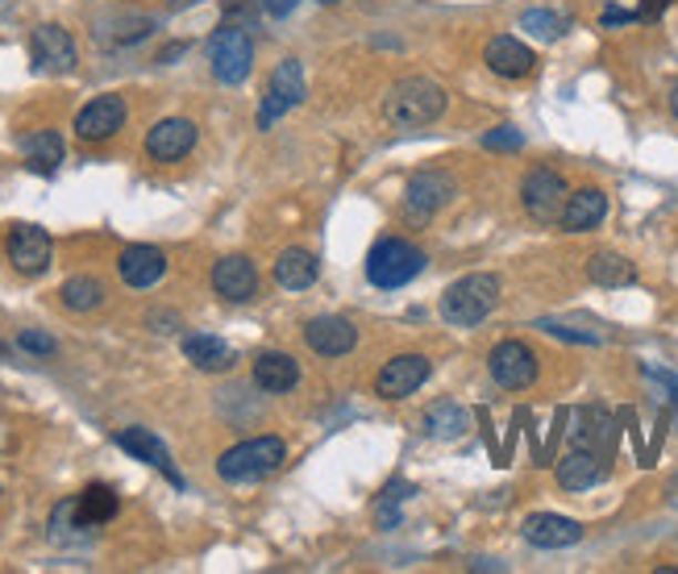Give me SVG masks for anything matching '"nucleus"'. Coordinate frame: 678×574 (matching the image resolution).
<instances>
[{"mask_svg":"<svg viewBox=\"0 0 678 574\" xmlns=\"http://www.w3.org/2000/svg\"><path fill=\"white\" fill-rule=\"evenodd\" d=\"M445 113V87L433 84L429 75H408L396 80L383 96V117L396 129H424Z\"/></svg>","mask_w":678,"mask_h":574,"instance_id":"nucleus-1","label":"nucleus"},{"mask_svg":"<svg viewBox=\"0 0 678 574\" xmlns=\"http://www.w3.org/2000/svg\"><path fill=\"white\" fill-rule=\"evenodd\" d=\"M495 309H500V275H487V271L454 279L441 292V321L454 330H471L479 321H487Z\"/></svg>","mask_w":678,"mask_h":574,"instance_id":"nucleus-2","label":"nucleus"},{"mask_svg":"<svg viewBox=\"0 0 678 574\" xmlns=\"http://www.w3.org/2000/svg\"><path fill=\"white\" fill-rule=\"evenodd\" d=\"M288 458V441L284 437H250V441H238L234 450H225L217 458V474L225 483H258L275 470L284 467Z\"/></svg>","mask_w":678,"mask_h":574,"instance_id":"nucleus-3","label":"nucleus"},{"mask_svg":"<svg viewBox=\"0 0 678 574\" xmlns=\"http://www.w3.org/2000/svg\"><path fill=\"white\" fill-rule=\"evenodd\" d=\"M208 67H213L217 84L238 87L255 67V38H250V30L229 18L220 21L213 38H208Z\"/></svg>","mask_w":678,"mask_h":574,"instance_id":"nucleus-4","label":"nucleus"},{"mask_svg":"<svg viewBox=\"0 0 678 574\" xmlns=\"http://www.w3.org/2000/svg\"><path fill=\"white\" fill-rule=\"evenodd\" d=\"M424 262H429L424 250H417L404 238H379L371 246V254H367V279L379 292H396V288H404V283L421 275Z\"/></svg>","mask_w":678,"mask_h":574,"instance_id":"nucleus-5","label":"nucleus"},{"mask_svg":"<svg viewBox=\"0 0 678 574\" xmlns=\"http://www.w3.org/2000/svg\"><path fill=\"white\" fill-rule=\"evenodd\" d=\"M459 196V184H454V175L445 171H421L408 179L404 188V205H400V212H404L408 226H429L433 217H438L450 200Z\"/></svg>","mask_w":678,"mask_h":574,"instance_id":"nucleus-6","label":"nucleus"},{"mask_svg":"<svg viewBox=\"0 0 678 574\" xmlns=\"http://www.w3.org/2000/svg\"><path fill=\"white\" fill-rule=\"evenodd\" d=\"M308 84H305V67L300 59H284L279 67L271 71L267 80V92H263V105H258V129H271L279 117H288L296 105H305Z\"/></svg>","mask_w":678,"mask_h":574,"instance_id":"nucleus-7","label":"nucleus"},{"mask_svg":"<svg viewBox=\"0 0 678 574\" xmlns=\"http://www.w3.org/2000/svg\"><path fill=\"white\" fill-rule=\"evenodd\" d=\"M566 179L554 167H533L521 184V205L537 226H558L562 209H566Z\"/></svg>","mask_w":678,"mask_h":574,"instance_id":"nucleus-8","label":"nucleus"},{"mask_svg":"<svg viewBox=\"0 0 678 574\" xmlns=\"http://www.w3.org/2000/svg\"><path fill=\"white\" fill-rule=\"evenodd\" d=\"M433 375V363L424 354H396L391 363L379 366L374 375V396L379 400H408L412 392H421Z\"/></svg>","mask_w":678,"mask_h":574,"instance_id":"nucleus-9","label":"nucleus"},{"mask_svg":"<svg viewBox=\"0 0 678 574\" xmlns=\"http://www.w3.org/2000/svg\"><path fill=\"white\" fill-rule=\"evenodd\" d=\"M487 371H492V379L500 383V387L525 392V387H533V379H537V354H533V346H525L521 337H508V342H500V346L487 354Z\"/></svg>","mask_w":678,"mask_h":574,"instance_id":"nucleus-10","label":"nucleus"},{"mask_svg":"<svg viewBox=\"0 0 678 574\" xmlns=\"http://www.w3.org/2000/svg\"><path fill=\"white\" fill-rule=\"evenodd\" d=\"M30 63L42 75H68L75 71L80 54H75V38L63 25H38L30 34Z\"/></svg>","mask_w":678,"mask_h":574,"instance_id":"nucleus-11","label":"nucleus"},{"mask_svg":"<svg viewBox=\"0 0 678 574\" xmlns=\"http://www.w3.org/2000/svg\"><path fill=\"white\" fill-rule=\"evenodd\" d=\"M130 117V105H125V96L117 92H109V96H96V101H88L80 113H75V138L88 142V146H96V142H109L117 134L121 125Z\"/></svg>","mask_w":678,"mask_h":574,"instance_id":"nucleus-12","label":"nucleus"},{"mask_svg":"<svg viewBox=\"0 0 678 574\" xmlns=\"http://www.w3.org/2000/svg\"><path fill=\"white\" fill-rule=\"evenodd\" d=\"M4 254L21 275H42L51 267V233L38 226H13L4 238Z\"/></svg>","mask_w":678,"mask_h":574,"instance_id":"nucleus-13","label":"nucleus"},{"mask_svg":"<svg viewBox=\"0 0 678 574\" xmlns=\"http://www.w3.org/2000/svg\"><path fill=\"white\" fill-rule=\"evenodd\" d=\"M213 292L229 304H250L258 296V267L246 254H225L213 267Z\"/></svg>","mask_w":678,"mask_h":574,"instance_id":"nucleus-14","label":"nucleus"},{"mask_svg":"<svg viewBox=\"0 0 678 574\" xmlns=\"http://www.w3.org/2000/svg\"><path fill=\"white\" fill-rule=\"evenodd\" d=\"M196 122H187V117H167V122H158L146 134V155L154 163H179L196 150Z\"/></svg>","mask_w":678,"mask_h":574,"instance_id":"nucleus-15","label":"nucleus"},{"mask_svg":"<svg viewBox=\"0 0 678 574\" xmlns=\"http://www.w3.org/2000/svg\"><path fill=\"white\" fill-rule=\"evenodd\" d=\"M521 538L537 550H571L583 541V524L571 521V516H558V512H533L521 524Z\"/></svg>","mask_w":678,"mask_h":574,"instance_id":"nucleus-16","label":"nucleus"},{"mask_svg":"<svg viewBox=\"0 0 678 574\" xmlns=\"http://www.w3.org/2000/svg\"><path fill=\"white\" fill-rule=\"evenodd\" d=\"M305 342L321 358H346L358 346V330L346 316H312L305 325Z\"/></svg>","mask_w":678,"mask_h":574,"instance_id":"nucleus-17","label":"nucleus"},{"mask_svg":"<svg viewBox=\"0 0 678 574\" xmlns=\"http://www.w3.org/2000/svg\"><path fill=\"white\" fill-rule=\"evenodd\" d=\"M117 275L121 283H130V288H137V292H146V288H154L158 279L167 275V254L158 250V246H125L117 259Z\"/></svg>","mask_w":678,"mask_h":574,"instance_id":"nucleus-18","label":"nucleus"},{"mask_svg":"<svg viewBox=\"0 0 678 574\" xmlns=\"http://www.w3.org/2000/svg\"><path fill=\"white\" fill-rule=\"evenodd\" d=\"M483 63H487L495 75H504V80H525V75H533V67H537V54L528 51L521 38L500 34V38H492V42H487Z\"/></svg>","mask_w":678,"mask_h":574,"instance_id":"nucleus-19","label":"nucleus"},{"mask_svg":"<svg viewBox=\"0 0 678 574\" xmlns=\"http://www.w3.org/2000/svg\"><path fill=\"white\" fill-rule=\"evenodd\" d=\"M117 446L125 453H134L137 462H151L158 474H167V483L171 488H184V474L175 470V462H171V453L167 446L158 441V437L151 434V429H121L117 434Z\"/></svg>","mask_w":678,"mask_h":574,"instance_id":"nucleus-20","label":"nucleus"},{"mask_svg":"<svg viewBox=\"0 0 678 574\" xmlns=\"http://www.w3.org/2000/svg\"><path fill=\"white\" fill-rule=\"evenodd\" d=\"M608 217V196L599 188H578L566 196V209H562L558 226L566 233H587V229H599Z\"/></svg>","mask_w":678,"mask_h":574,"instance_id":"nucleus-21","label":"nucleus"},{"mask_svg":"<svg viewBox=\"0 0 678 574\" xmlns=\"http://www.w3.org/2000/svg\"><path fill=\"white\" fill-rule=\"evenodd\" d=\"M255 383L267 396H288L291 387L300 383V363L284 349H263L255 358Z\"/></svg>","mask_w":678,"mask_h":574,"instance_id":"nucleus-22","label":"nucleus"},{"mask_svg":"<svg viewBox=\"0 0 678 574\" xmlns=\"http://www.w3.org/2000/svg\"><path fill=\"white\" fill-rule=\"evenodd\" d=\"M179 349H184L187 363L196 366V371H208V375L229 371V366L238 363L234 346H229V342H220V337H213V333H187L184 342H179Z\"/></svg>","mask_w":678,"mask_h":574,"instance_id":"nucleus-23","label":"nucleus"},{"mask_svg":"<svg viewBox=\"0 0 678 574\" xmlns=\"http://www.w3.org/2000/svg\"><path fill=\"white\" fill-rule=\"evenodd\" d=\"M117 512H121V495L109 488V483H88V488L75 495V516H80L84 529H101V524H109Z\"/></svg>","mask_w":678,"mask_h":574,"instance_id":"nucleus-24","label":"nucleus"},{"mask_svg":"<svg viewBox=\"0 0 678 574\" xmlns=\"http://www.w3.org/2000/svg\"><path fill=\"white\" fill-rule=\"evenodd\" d=\"M317 275H321V262L312 259L308 250H300V246H291V250H284V254L275 259V283L288 288V292H305V288H312Z\"/></svg>","mask_w":678,"mask_h":574,"instance_id":"nucleus-25","label":"nucleus"},{"mask_svg":"<svg viewBox=\"0 0 678 574\" xmlns=\"http://www.w3.org/2000/svg\"><path fill=\"white\" fill-rule=\"evenodd\" d=\"M21 155L30 163V171L54 175L59 171V163H63V138H59L54 129H34V134L21 138Z\"/></svg>","mask_w":678,"mask_h":574,"instance_id":"nucleus-26","label":"nucleus"},{"mask_svg":"<svg viewBox=\"0 0 678 574\" xmlns=\"http://www.w3.org/2000/svg\"><path fill=\"white\" fill-rule=\"evenodd\" d=\"M599 458H595V450H583V446H575V450L566 453L558 462V488L566 491H587L599 483Z\"/></svg>","mask_w":678,"mask_h":574,"instance_id":"nucleus-27","label":"nucleus"},{"mask_svg":"<svg viewBox=\"0 0 678 574\" xmlns=\"http://www.w3.org/2000/svg\"><path fill=\"white\" fill-rule=\"evenodd\" d=\"M587 279L595 288H628L637 279V267L625 254H616V250H599V254L587 259Z\"/></svg>","mask_w":678,"mask_h":574,"instance_id":"nucleus-28","label":"nucleus"},{"mask_svg":"<svg viewBox=\"0 0 678 574\" xmlns=\"http://www.w3.org/2000/svg\"><path fill=\"white\" fill-rule=\"evenodd\" d=\"M424 434L438 437V441H459V437L466 434V408H459L454 400L429 404V413H424Z\"/></svg>","mask_w":678,"mask_h":574,"instance_id":"nucleus-29","label":"nucleus"},{"mask_svg":"<svg viewBox=\"0 0 678 574\" xmlns=\"http://www.w3.org/2000/svg\"><path fill=\"white\" fill-rule=\"evenodd\" d=\"M59 300H63L68 313H96L104 304V283L96 275H71L59 288Z\"/></svg>","mask_w":678,"mask_h":574,"instance_id":"nucleus-30","label":"nucleus"},{"mask_svg":"<svg viewBox=\"0 0 678 574\" xmlns=\"http://www.w3.org/2000/svg\"><path fill=\"white\" fill-rule=\"evenodd\" d=\"M408 495H417V488L404 483V479H396V483H388V488L379 491V500H374V521H379V529L400 524V504H404Z\"/></svg>","mask_w":678,"mask_h":574,"instance_id":"nucleus-31","label":"nucleus"},{"mask_svg":"<svg viewBox=\"0 0 678 574\" xmlns=\"http://www.w3.org/2000/svg\"><path fill=\"white\" fill-rule=\"evenodd\" d=\"M566 25H571V18L549 13V9H528L525 18H521V30H528L533 38H545V42H554V38L566 34Z\"/></svg>","mask_w":678,"mask_h":574,"instance_id":"nucleus-32","label":"nucleus"},{"mask_svg":"<svg viewBox=\"0 0 678 574\" xmlns=\"http://www.w3.org/2000/svg\"><path fill=\"white\" fill-rule=\"evenodd\" d=\"M604 429H608V413H604V408H587V413H578L575 446H583V450H595V441L604 437Z\"/></svg>","mask_w":678,"mask_h":574,"instance_id":"nucleus-33","label":"nucleus"},{"mask_svg":"<svg viewBox=\"0 0 678 574\" xmlns=\"http://www.w3.org/2000/svg\"><path fill=\"white\" fill-rule=\"evenodd\" d=\"M537 330H545L549 337H562V342H575V346H599V342H604L599 333L571 330V325H562V321H537Z\"/></svg>","mask_w":678,"mask_h":574,"instance_id":"nucleus-34","label":"nucleus"},{"mask_svg":"<svg viewBox=\"0 0 678 574\" xmlns=\"http://www.w3.org/2000/svg\"><path fill=\"white\" fill-rule=\"evenodd\" d=\"M483 146H487V150H521V146H525V134L512 129V125H500L492 134H483Z\"/></svg>","mask_w":678,"mask_h":574,"instance_id":"nucleus-35","label":"nucleus"},{"mask_svg":"<svg viewBox=\"0 0 678 574\" xmlns=\"http://www.w3.org/2000/svg\"><path fill=\"white\" fill-rule=\"evenodd\" d=\"M18 346L25 349V354H38V358H47V354H54V349H59L51 333H42V330H21Z\"/></svg>","mask_w":678,"mask_h":574,"instance_id":"nucleus-36","label":"nucleus"},{"mask_svg":"<svg viewBox=\"0 0 678 574\" xmlns=\"http://www.w3.org/2000/svg\"><path fill=\"white\" fill-rule=\"evenodd\" d=\"M666 9H670V0H641V9H637V21H658Z\"/></svg>","mask_w":678,"mask_h":574,"instance_id":"nucleus-37","label":"nucleus"},{"mask_svg":"<svg viewBox=\"0 0 678 574\" xmlns=\"http://www.w3.org/2000/svg\"><path fill=\"white\" fill-rule=\"evenodd\" d=\"M628 21H637V13H625V9H616V4H608L604 9V18H599V25H628Z\"/></svg>","mask_w":678,"mask_h":574,"instance_id":"nucleus-38","label":"nucleus"},{"mask_svg":"<svg viewBox=\"0 0 678 574\" xmlns=\"http://www.w3.org/2000/svg\"><path fill=\"white\" fill-rule=\"evenodd\" d=\"M296 4H300V0H263V9H267L271 18H288V13H296Z\"/></svg>","mask_w":678,"mask_h":574,"instance_id":"nucleus-39","label":"nucleus"},{"mask_svg":"<svg viewBox=\"0 0 678 574\" xmlns=\"http://www.w3.org/2000/svg\"><path fill=\"white\" fill-rule=\"evenodd\" d=\"M184 51H187L184 42H175V46H167V51L158 54V59H163V63H171V59H179V54H184Z\"/></svg>","mask_w":678,"mask_h":574,"instance_id":"nucleus-40","label":"nucleus"},{"mask_svg":"<svg viewBox=\"0 0 678 574\" xmlns=\"http://www.w3.org/2000/svg\"><path fill=\"white\" fill-rule=\"evenodd\" d=\"M670 113H675V117H678V84L670 87Z\"/></svg>","mask_w":678,"mask_h":574,"instance_id":"nucleus-41","label":"nucleus"}]
</instances>
